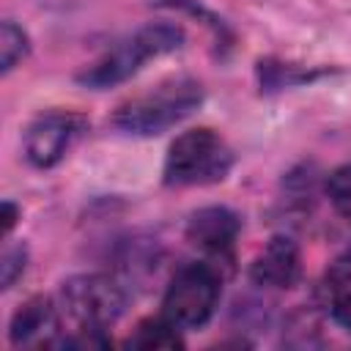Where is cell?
Listing matches in <instances>:
<instances>
[{"instance_id": "obj_1", "label": "cell", "mask_w": 351, "mask_h": 351, "mask_svg": "<svg viewBox=\"0 0 351 351\" xmlns=\"http://www.w3.org/2000/svg\"><path fill=\"white\" fill-rule=\"evenodd\" d=\"M203 104V85L192 77H173L118 104L112 126L134 137H156L186 121Z\"/></svg>"}, {"instance_id": "obj_2", "label": "cell", "mask_w": 351, "mask_h": 351, "mask_svg": "<svg viewBox=\"0 0 351 351\" xmlns=\"http://www.w3.org/2000/svg\"><path fill=\"white\" fill-rule=\"evenodd\" d=\"M184 38H186L184 27H178V25L151 22V25L134 30L132 36H126L123 41H118L115 47H110L96 63L85 66L77 74V82H82L85 88H93V90L121 85L129 77H134L151 58L181 49Z\"/></svg>"}, {"instance_id": "obj_3", "label": "cell", "mask_w": 351, "mask_h": 351, "mask_svg": "<svg viewBox=\"0 0 351 351\" xmlns=\"http://www.w3.org/2000/svg\"><path fill=\"white\" fill-rule=\"evenodd\" d=\"M233 162L230 145L214 129L197 126L170 143L162 178L167 186H206L222 181Z\"/></svg>"}, {"instance_id": "obj_4", "label": "cell", "mask_w": 351, "mask_h": 351, "mask_svg": "<svg viewBox=\"0 0 351 351\" xmlns=\"http://www.w3.org/2000/svg\"><path fill=\"white\" fill-rule=\"evenodd\" d=\"M219 274L208 263L181 266L162 296V315L178 329H200L211 321L219 302Z\"/></svg>"}, {"instance_id": "obj_5", "label": "cell", "mask_w": 351, "mask_h": 351, "mask_svg": "<svg viewBox=\"0 0 351 351\" xmlns=\"http://www.w3.org/2000/svg\"><path fill=\"white\" fill-rule=\"evenodd\" d=\"M60 302L66 315L80 329H107L112 326L126 310V291L123 285L101 271L74 274L60 288Z\"/></svg>"}, {"instance_id": "obj_6", "label": "cell", "mask_w": 351, "mask_h": 351, "mask_svg": "<svg viewBox=\"0 0 351 351\" xmlns=\"http://www.w3.org/2000/svg\"><path fill=\"white\" fill-rule=\"evenodd\" d=\"M80 129H82V118L74 112H63V110L41 112L25 129V140H22L25 159L38 170L55 167L66 156Z\"/></svg>"}, {"instance_id": "obj_7", "label": "cell", "mask_w": 351, "mask_h": 351, "mask_svg": "<svg viewBox=\"0 0 351 351\" xmlns=\"http://www.w3.org/2000/svg\"><path fill=\"white\" fill-rule=\"evenodd\" d=\"M241 230V219L236 211L225 208V206H206L197 208L189 219H186V241L208 255H230L236 239Z\"/></svg>"}, {"instance_id": "obj_8", "label": "cell", "mask_w": 351, "mask_h": 351, "mask_svg": "<svg viewBox=\"0 0 351 351\" xmlns=\"http://www.w3.org/2000/svg\"><path fill=\"white\" fill-rule=\"evenodd\" d=\"M302 277V255L291 236H271L250 263V280L261 288H291Z\"/></svg>"}, {"instance_id": "obj_9", "label": "cell", "mask_w": 351, "mask_h": 351, "mask_svg": "<svg viewBox=\"0 0 351 351\" xmlns=\"http://www.w3.org/2000/svg\"><path fill=\"white\" fill-rule=\"evenodd\" d=\"M47 329H55V307L47 296H33L16 307L8 324L11 346H30L44 337Z\"/></svg>"}, {"instance_id": "obj_10", "label": "cell", "mask_w": 351, "mask_h": 351, "mask_svg": "<svg viewBox=\"0 0 351 351\" xmlns=\"http://www.w3.org/2000/svg\"><path fill=\"white\" fill-rule=\"evenodd\" d=\"M184 340L178 335V326L167 318H145L134 326V332L126 337V348H181Z\"/></svg>"}, {"instance_id": "obj_11", "label": "cell", "mask_w": 351, "mask_h": 351, "mask_svg": "<svg viewBox=\"0 0 351 351\" xmlns=\"http://www.w3.org/2000/svg\"><path fill=\"white\" fill-rule=\"evenodd\" d=\"M326 71H304L293 63H280V60H261L258 63V80H261V88L263 90H280V88H293V85H302V82H310L315 77H321Z\"/></svg>"}, {"instance_id": "obj_12", "label": "cell", "mask_w": 351, "mask_h": 351, "mask_svg": "<svg viewBox=\"0 0 351 351\" xmlns=\"http://www.w3.org/2000/svg\"><path fill=\"white\" fill-rule=\"evenodd\" d=\"M27 52H30L27 33L16 22L5 19L0 25V69H3V74H8L16 63H22L27 58Z\"/></svg>"}, {"instance_id": "obj_13", "label": "cell", "mask_w": 351, "mask_h": 351, "mask_svg": "<svg viewBox=\"0 0 351 351\" xmlns=\"http://www.w3.org/2000/svg\"><path fill=\"white\" fill-rule=\"evenodd\" d=\"M326 195L337 214L351 219V165H340L326 176Z\"/></svg>"}, {"instance_id": "obj_14", "label": "cell", "mask_w": 351, "mask_h": 351, "mask_svg": "<svg viewBox=\"0 0 351 351\" xmlns=\"http://www.w3.org/2000/svg\"><path fill=\"white\" fill-rule=\"evenodd\" d=\"M25 266H27V247L25 244H8L3 250V258H0V288L8 291L25 274Z\"/></svg>"}, {"instance_id": "obj_15", "label": "cell", "mask_w": 351, "mask_h": 351, "mask_svg": "<svg viewBox=\"0 0 351 351\" xmlns=\"http://www.w3.org/2000/svg\"><path fill=\"white\" fill-rule=\"evenodd\" d=\"M332 318L351 332V288H343L337 293H332Z\"/></svg>"}, {"instance_id": "obj_16", "label": "cell", "mask_w": 351, "mask_h": 351, "mask_svg": "<svg viewBox=\"0 0 351 351\" xmlns=\"http://www.w3.org/2000/svg\"><path fill=\"white\" fill-rule=\"evenodd\" d=\"M16 219H19V208H16L11 200H5V203H3V233H5V236L14 230Z\"/></svg>"}, {"instance_id": "obj_17", "label": "cell", "mask_w": 351, "mask_h": 351, "mask_svg": "<svg viewBox=\"0 0 351 351\" xmlns=\"http://www.w3.org/2000/svg\"><path fill=\"white\" fill-rule=\"evenodd\" d=\"M348 255H351V252H348Z\"/></svg>"}]
</instances>
